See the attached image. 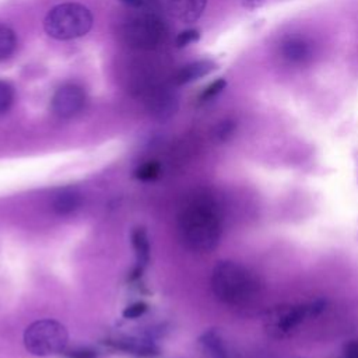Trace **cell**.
Instances as JSON below:
<instances>
[{"mask_svg": "<svg viewBox=\"0 0 358 358\" xmlns=\"http://www.w3.org/2000/svg\"><path fill=\"white\" fill-rule=\"evenodd\" d=\"M178 229L183 243L189 249L194 252H210L215 249L222 232L218 206L207 196L193 199L180 210Z\"/></svg>", "mask_w": 358, "mask_h": 358, "instance_id": "obj_1", "label": "cell"}, {"mask_svg": "<svg viewBox=\"0 0 358 358\" xmlns=\"http://www.w3.org/2000/svg\"><path fill=\"white\" fill-rule=\"evenodd\" d=\"M259 281L245 266L232 262H218L211 273V289L218 301L232 308H243L259 295Z\"/></svg>", "mask_w": 358, "mask_h": 358, "instance_id": "obj_2", "label": "cell"}, {"mask_svg": "<svg viewBox=\"0 0 358 358\" xmlns=\"http://www.w3.org/2000/svg\"><path fill=\"white\" fill-rule=\"evenodd\" d=\"M91 11L78 3H63L53 7L45 17V32L55 39L69 41L85 35L92 27Z\"/></svg>", "mask_w": 358, "mask_h": 358, "instance_id": "obj_3", "label": "cell"}, {"mask_svg": "<svg viewBox=\"0 0 358 358\" xmlns=\"http://www.w3.org/2000/svg\"><path fill=\"white\" fill-rule=\"evenodd\" d=\"M69 341V331L64 324L55 319L32 322L24 331V345L28 352L36 357H50L62 352Z\"/></svg>", "mask_w": 358, "mask_h": 358, "instance_id": "obj_4", "label": "cell"}, {"mask_svg": "<svg viewBox=\"0 0 358 358\" xmlns=\"http://www.w3.org/2000/svg\"><path fill=\"white\" fill-rule=\"evenodd\" d=\"M326 308L324 299H315L308 303L274 309L268 316V329L277 336L287 334L296 329L305 319L317 316Z\"/></svg>", "mask_w": 358, "mask_h": 358, "instance_id": "obj_5", "label": "cell"}, {"mask_svg": "<svg viewBox=\"0 0 358 358\" xmlns=\"http://www.w3.org/2000/svg\"><path fill=\"white\" fill-rule=\"evenodd\" d=\"M165 34L162 22L152 15H144L130 21L123 31L126 41L137 48H154Z\"/></svg>", "mask_w": 358, "mask_h": 358, "instance_id": "obj_6", "label": "cell"}, {"mask_svg": "<svg viewBox=\"0 0 358 358\" xmlns=\"http://www.w3.org/2000/svg\"><path fill=\"white\" fill-rule=\"evenodd\" d=\"M85 105V92L76 84H64L52 96L50 106L56 116L69 119L76 116Z\"/></svg>", "mask_w": 358, "mask_h": 358, "instance_id": "obj_7", "label": "cell"}, {"mask_svg": "<svg viewBox=\"0 0 358 358\" xmlns=\"http://www.w3.org/2000/svg\"><path fill=\"white\" fill-rule=\"evenodd\" d=\"M280 56L289 64H305L312 59L313 49L302 36H287L280 43Z\"/></svg>", "mask_w": 358, "mask_h": 358, "instance_id": "obj_8", "label": "cell"}, {"mask_svg": "<svg viewBox=\"0 0 358 358\" xmlns=\"http://www.w3.org/2000/svg\"><path fill=\"white\" fill-rule=\"evenodd\" d=\"M108 344L119 351H123L137 358H152L159 354L158 345L150 338L119 337V338L109 340Z\"/></svg>", "mask_w": 358, "mask_h": 358, "instance_id": "obj_9", "label": "cell"}, {"mask_svg": "<svg viewBox=\"0 0 358 358\" xmlns=\"http://www.w3.org/2000/svg\"><path fill=\"white\" fill-rule=\"evenodd\" d=\"M206 4L207 0H168V11L178 21L192 24L201 17Z\"/></svg>", "mask_w": 358, "mask_h": 358, "instance_id": "obj_10", "label": "cell"}, {"mask_svg": "<svg viewBox=\"0 0 358 358\" xmlns=\"http://www.w3.org/2000/svg\"><path fill=\"white\" fill-rule=\"evenodd\" d=\"M199 343L203 351L206 352V355H208L210 358H229L228 348L218 330L215 329L206 330L199 337Z\"/></svg>", "mask_w": 358, "mask_h": 358, "instance_id": "obj_11", "label": "cell"}, {"mask_svg": "<svg viewBox=\"0 0 358 358\" xmlns=\"http://www.w3.org/2000/svg\"><path fill=\"white\" fill-rule=\"evenodd\" d=\"M81 194L76 189H64L59 192L52 201V208L57 215H69L80 208Z\"/></svg>", "mask_w": 358, "mask_h": 358, "instance_id": "obj_12", "label": "cell"}, {"mask_svg": "<svg viewBox=\"0 0 358 358\" xmlns=\"http://www.w3.org/2000/svg\"><path fill=\"white\" fill-rule=\"evenodd\" d=\"M214 67H215V64L211 60H197V62L189 63L179 70L175 81L179 85L189 84L192 81H196V80L207 76L208 73H211L214 70Z\"/></svg>", "mask_w": 358, "mask_h": 358, "instance_id": "obj_13", "label": "cell"}, {"mask_svg": "<svg viewBox=\"0 0 358 358\" xmlns=\"http://www.w3.org/2000/svg\"><path fill=\"white\" fill-rule=\"evenodd\" d=\"M131 245L136 253V260H137V268L143 270L148 262H150V255H151V248H150V241L148 235L144 228L137 227L131 232Z\"/></svg>", "mask_w": 358, "mask_h": 358, "instance_id": "obj_14", "label": "cell"}, {"mask_svg": "<svg viewBox=\"0 0 358 358\" xmlns=\"http://www.w3.org/2000/svg\"><path fill=\"white\" fill-rule=\"evenodd\" d=\"M176 110V102L169 95H157L150 101V113L158 119H168Z\"/></svg>", "mask_w": 358, "mask_h": 358, "instance_id": "obj_15", "label": "cell"}, {"mask_svg": "<svg viewBox=\"0 0 358 358\" xmlns=\"http://www.w3.org/2000/svg\"><path fill=\"white\" fill-rule=\"evenodd\" d=\"M17 48V36L14 31L0 24V60L10 57Z\"/></svg>", "mask_w": 358, "mask_h": 358, "instance_id": "obj_16", "label": "cell"}, {"mask_svg": "<svg viewBox=\"0 0 358 358\" xmlns=\"http://www.w3.org/2000/svg\"><path fill=\"white\" fill-rule=\"evenodd\" d=\"M161 173V164L157 161H148L140 165L134 171V178L138 180H152L158 178Z\"/></svg>", "mask_w": 358, "mask_h": 358, "instance_id": "obj_17", "label": "cell"}, {"mask_svg": "<svg viewBox=\"0 0 358 358\" xmlns=\"http://www.w3.org/2000/svg\"><path fill=\"white\" fill-rule=\"evenodd\" d=\"M13 101H14L13 87L8 83L0 80V115L6 113L10 109V106L13 105Z\"/></svg>", "mask_w": 358, "mask_h": 358, "instance_id": "obj_18", "label": "cell"}, {"mask_svg": "<svg viewBox=\"0 0 358 358\" xmlns=\"http://www.w3.org/2000/svg\"><path fill=\"white\" fill-rule=\"evenodd\" d=\"M147 309H148V305L145 302H143V301L133 302L123 309L122 316L124 319H137V317L143 316L147 312Z\"/></svg>", "mask_w": 358, "mask_h": 358, "instance_id": "obj_19", "label": "cell"}, {"mask_svg": "<svg viewBox=\"0 0 358 358\" xmlns=\"http://www.w3.org/2000/svg\"><path fill=\"white\" fill-rule=\"evenodd\" d=\"M225 85H227V81H225L224 78H218V80L213 81V83L203 91V94L200 95V102H206V101L214 98L215 95H218V94L225 88Z\"/></svg>", "mask_w": 358, "mask_h": 358, "instance_id": "obj_20", "label": "cell"}, {"mask_svg": "<svg viewBox=\"0 0 358 358\" xmlns=\"http://www.w3.org/2000/svg\"><path fill=\"white\" fill-rule=\"evenodd\" d=\"M234 130H235V123L232 120H224L217 124L214 136L218 141H227L232 136Z\"/></svg>", "mask_w": 358, "mask_h": 358, "instance_id": "obj_21", "label": "cell"}, {"mask_svg": "<svg viewBox=\"0 0 358 358\" xmlns=\"http://www.w3.org/2000/svg\"><path fill=\"white\" fill-rule=\"evenodd\" d=\"M200 38V34L197 29H186L182 31L178 36H176V46L178 48H185L193 42H197Z\"/></svg>", "mask_w": 358, "mask_h": 358, "instance_id": "obj_22", "label": "cell"}, {"mask_svg": "<svg viewBox=\"0 0 358 358\" xmlns=\"http://www.w3.org/2000/svg\"><path fill=\"white\" fill-rule=\"evenodd\" d=\"M66 358H99V352L90 347H78L67 351Z\"/></svg>", "mask_w": 358, "mask_h": 358, "instance_id": "obj_23", "label": "cell"}, {"mask_svg": "<svg viewBox=\"0 0 358 358\" xmlns=\"http://www.w3.org/2000/svg\"><path fill=\"white\" fill-rule=\"evenodd\" d=\"M344 358H358V340H351L345 344Z\"/></svg>", "mask_w": 358, "mask_h": 358, "instance_id": "obj_24", "label": "cell"}, {"mask_svg": "<svg viewBox=\"0 0 358 358\" xmlns=\"http://www.w3.org/2000/svg\"><path fill=\"white\" fill-rule=\"evenodd\" d=\"M120 1H123L124 4L133 6V7H138V6H141V0H120Z\"/></svg>", "mask_w": 358, "mask_h": 358, "instance_id": "obj_25", "label": "cell"}]
</instances>
